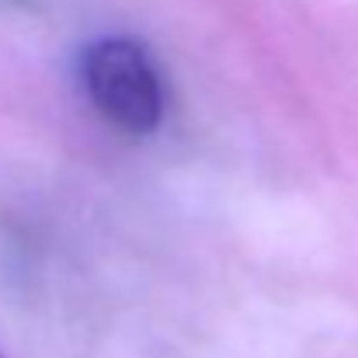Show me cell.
Returning a JSON list of instances; mask_svg holds the SVG:
<instances>
[{
	"label": "cell",
	"instance_id": "obj_1",
	"mask_svg": "<svg viewBox=\"0 0 358 358\" xmlns=\"http://www.w3.org/2000/svg\"><path fill=\"white\" fill-rule=\"evenodd\" d=\"M84 84L94 108L122 132H153L164 119V91L150 56L132 38H101L84 52Z\"/></svg>",
	"mask_w": 358,
	"mask_h": 358
}]
</instances>
